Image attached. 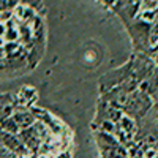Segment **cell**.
I'll return each instance as SVG.
<instances>
[{
  "label": "cell",
  "instance_id": "obj_1",
  "mask_svg": "<svg viewBox=\"0 0 158 158\" xmlns=\"http://www.w3.org/2000/svg\"><path fill=\"white\" fill-rule=\"evenodd\" d=\"M2 146L6 147L11 153H15L16 156H30L27 147L24 146L22 139L19 138V133L18 135H6L3 133V138H2Z\"/></svg>",
  "mask_w": 158,
  "mask_h": 158
},
{
  "label": "cell",
  "instance_id": "obj_2",
  "mask_svg": "<svg viewBox=\"0 0 158 158\" xmlns=\"http://www.w3.org/2000/svg\"><path fill=\"white\" fill-rule=\"evenodd\" d=\"M13 118L16 120V123H18V127L21 130L29 128V127H32L36 122V117H35L33 111L29 109V108H15Z\"/></svg>",
  "mask_w": 158,
  "mask_h": 158
},
{
  "label": "cell",
  "instance_id": "obj_3",
  "mask_svg": "<svg viewBox=\"0 0 158 158\" xmlns=\"http://www.w3.org/2000/svg\"><path fill=\"white\" fill-rule=\"evenodd\" d=\"M36 100V92L33 87H29V85H24L19 94H18V104L19 108H29L35 103Z\"/></svg>",
  "mask_w": 158,
  "mask_h": 158
},
{
  "label": "cell",
  "instance_id": "obj_4",
  "mask_svg": "<svg viewBox=\"0 0 158 158\" xmlns=\"http://www.w3.org/2000/svg\"><path fill=\"white\" fill-rule=\"evenodd\" d=\"M0 130H2L3 133H6V135H18L21 131V128L18 127V123H16L15 118H13V115L3 118V120L0 122Z\"/></svg>",
  "mask_w": 158,
  "mask_h": 158
},
{
  "label": "cell",
  "instance_id": "obj_5",
  "mask_svg": "<svg viewBox=\"0 0 158 158\" xmlns=\"http://www.w3.org/2000/svg\"><path fill=\"white\" fill-rule=\"evenodd\" d=\"M139 13L141 11H155L158 8V0H138Z\"/></svg>",
  "mask_w": 158,
  "mask_h": 158
},
{
  "label": "cell",
  "instance_id": "obj_6",
  "mask_svg": "<svg viewBox=\"0 0 158 158\" xmlns=\"http://www.w3.org/2000/svg\"><path fill=\"white\" fill-rule=\"evenodd\" d=\"M18 158H30V156H29V155H27V156H18Z\"/></svg>",
  "mask_w": 158,
  "mask_h": 158
},
{
  "label": "cell",
  "instance_id": "obj_7",
  "mask_svg": "<svg viewBox=\"0 0 158 158\" xmlns=\"http://www.w3.org/2000/svg\"><path fill=\"white\" fill-rule=\"evenodd\" d=\"M40 158H49V156H44V155H43V156H40Z\"/></svg>",
  "mask_w": 158,
  "mask_h": 158
}]
</instances>
